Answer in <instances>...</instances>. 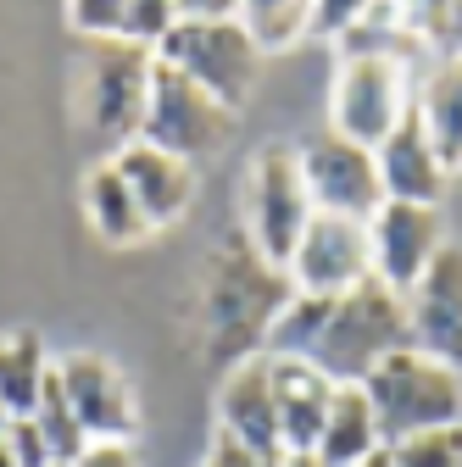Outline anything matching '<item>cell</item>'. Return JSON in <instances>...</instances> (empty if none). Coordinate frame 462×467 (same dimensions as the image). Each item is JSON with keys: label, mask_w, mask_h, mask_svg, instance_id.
I'll return each mask as SVG.
<instances>
[{"label": "cell", "mask_w": 462, "mask_h": 467, "mask_svg": "<svg viewBox=\"0 0 462 467\" xmlns=\"http://www.w3.org/2000/svg\"><path fill=\"white\" fill-rule=\"evenodd\" d=\"M296 284L284 267H273L251 240H228L212 267H206V345L212 362L240 368L268 350V334L278 323V312L290 306Z\"/></svg>", "instance_id": "6da1fadb"}, {"label": "cell", "mask_w": 462, "mask_h": 467, "mask_svg": "<svg viewBox=\"0 0 462 467\" xmlns=\"http://www.w3.org/2000/svg\"><path fill=\"white\" fill-rule=\"evenodd\" d=\"M413 345V306L407 296H395L384 278H362L357 289L334 296L329 323L312 345V368L329 373L334 384H362L390 350Z\"/></svg>", "instance_id": "7a4b0ae2"}, {"label": "cell", "mask_w": 462, "mask_h": 467, "mask_svg": "<svg viewBox=\"0 0 462 467\" xmlns=\"http://www.w3.org/2000/svg\"><path fill=\"white\" fill-rule=\"evenodd\" d=\"M368 400H373V418L384 445H401L424 429H446L462 423V373L435 362L429 350L407 345V350H390V357L362 379Z\"/></svg>", "instance_id": "3957f363"}, {"label": "cell", "mask_w": 462, "mask_h": 467, "mask_svg": "<svg viewBox=\"0 0 462 467\" xmlns=\"http://www.w3.org/2000/svg\"><path fill=\"white\" fill-rule=\"evenodd\" d=\"M156 62L179 67L212 100H223L228 111H240L246 95H251V84H257V67H262V45L246 34L240 17H223V23H190V17H179V28L156 45Z\"/></svg>", "instance_id": "277c9868"}, {"label": "cell", "mask_w": 462, "mask_h": 467, "mask_svg": "<svg viewBox=\"0 0 462 467\" xmlns=\"http://www.w3.org/2000/svg\"><path fill=\"white\" fill-rule=\"evenodd\" d=\"M312 223V195L301 179V156L290 145H262L251 161V184H246V228L251 245L290 273V256L301 245V234Z\"/></svg>", "instance_id": "5b68a950"}, {"label": "cell", "mask_w": 462, "mask_h": 467, "mask_svg": "<svg viewBox=\"0 0 462 467\" xmlns=\"http://www.w3.org/2000/svg\"><path fill=\"white\" fill-rule=\"evenodd\" d=\"M151 73H156V50H145V45L89 39V50H84V106H89V123L118 150L129 140H140V129H145Z\"/></svg>", "instance_id": "8992f818"}, {"label": "cell", "mask_w": 462, "mask_h": 467, "mask_svg": "<svg viewBox=\"0 0 462 467\" xmlns=\"http://www.w3.org/2000/svg\"><path fill=\"white\" fill-rule=\"evenodd\" d=\"M296 156H301V179H307L312 212L373 223V212L384 206V179H379L373 145L345 140L340 129H318Z\"/></svg>", "instance_id": "52a82bcc"}, {"label": "cell", "mask_w": 462, "mask_h": 467, "mask_svg": "<svg viewBox=\"0 0 462 467\" xmlns=\"http://www.w3.org/2000/svg\"><path fill=\"white\" fill-rule=\"evenodd\" d=\"M407 62L395 56H340V73H334V123L345 140L357 145H384L390 129L413 111L407 95Z\"/></svg>", "instance_id": "ba28073f"}, {"label": "cell", "mask_w": 462, "mask_h": 467, "mask_svg": "<svg viewBox=\"0 0 462 467\" xmlns=\"http://www.w3.org/2000/svg\"><path fill=\"white\" fill-rule=\"evenodd\" d=\"M228 123H235V111L223 100H212L195 78H184L179 67L156 62L151 73V106H145V129L140 140H151L156 150H173V156H212L223 140H228Z\"/></svg>", "instance_id": "9c48e42d"}, {"label": "cell", "mask_w": 462, "mask_h": 467, "mask_svg": "<svg viewBox=\"0 0 462 467\" xmlns=\"http://www.w3.org/2000/svg\"><path fill=\"white\" fill-rule=\"evenodd\" d=\"M362 278H373V228L357 217L312 212L301 245L290 256V284L301 296H345Z\"/></svg>", "instance_id": "30bf717a"}, {"label": "cell", "mask_w": 462, "mask_h": 467, "mask_svg": "<svg viewBox=\"0 0 462 467\" xmlns=\"http://www.w3.org/2000/svg\"><path fill=\"white\" fill-rule=\"evenodd\" d=\"M373 278H384L395 296H413L429 262L446 251L440 206H413V201H384L373 212Z\"/></svg>", "instance_id": "8fae6325"}, {"label": "cell", "mask_w": 462, "mask_h": 467, "mask_svg": "<svg viewBox=\"0 0 462 467\" xmlns=\"http://www.w3.org/2000/svg\"><path fill=\"white\" fill-rule=\"evenodd\" d=\"M56 368H62L68 400H73V412H79L89 445H95V440H118V445H129V440L140 434L134 389H129V379L111 368L106 357H95V350H73V357H62Z\"/></svg>", "instance_id": "7c38bea8"}, {"label": "cell", "mask_w": 462, "mask_h": 467, "mask_svg": "<svg viewBox=\"0 0 462 467\" xmlns=\"http://www.w3.org/2000/svg\"><path fill=\"white\" fill-rule=\"evenodd\" d=\"M407 306H413V345L462 373V245H446L429 262Z\"/></svg>", "instance_id": "4fadbf2b"}, {"label": "cell", "mask_w": 462, "mask_h": 467, "mask_svg": "<svg viewBox=\"0 0 462 467\" xmlns=\"http://www.w3.org/2000/svg\"><path fill=\"white\" fill-rule=\"evenodd\" d=\"M379 156V179H384V201H413V206H440L446 195V179H451V167L440 161L429 129H424V117H418V100L413 111L401 117V123L390 129V140L373 150Z\"/></svg>", "instance_id": "5bb4252c"}, {"label": "cell", "mask_w": 462, "mask_h": 467, "mask_svg": "<svg viewBox=\"0 0 462 467\" xmlns=\"http://www.w3.org/2000/svg\"><path fill=\"white\" fill-rule=\"evenodd\" d=\"M273 362V400H278V445L284 456H318L323 423H329V400L334 379L318 373L301 357H268Z\"/></svg>", "instance_id": "9a60e30c"}, {"label": "cell", "mask_w": 462, "mask_h": 467, "mask_svg": "<svg viewBox=\"0 0 462 467\" xmlns=\"http://www.w3.org/2000/svg\"><path fill=\"white\" fill-rule=\"evenodd\" d=\"M111 161H118V172L129 179V190H134V201H140L151 228L179 223L190 212V201H195V161L173 156V150H156L151 140H129Z\"/></svg>", "instance_id": "2e32d148"}, {"label": "cell", "mask_w": 462, "mask_h": 467, "mask_svg": "<svg viewBox=\"0 0 462 467\" xmlns=\"http://www.w3.org/2000/svg\"><path fill=\"white\" fill-rule=\"evenodd\" d=\"M217 429L251 451H284L278 445V400H273V362L268 350L223 373L217 389Z\"/></svg>", "instance_id": "e0dca14e"}, {"label": "cell", "mask_w": 462, "mask_h": 467, "mask_svg": "<svg viewBox=\"0 0 462 467\" xmlns=\"http://www.w3.org/2000/svg\"><path fill=\"white\" fill-rule=\"evenodd\" d=\"M379 451H390V445L379 434L368 389L362 384H334L329 423H323V440H318V462L323 467H357V462H373Z\"/></svg>", "instance_id": "ac0fdd59"}, {"label": "cell", "mask_w": 462, "mask_h": 467, "mask_svg": "<svg viewBox=\"0 0 462 467\" xmlns=\"http://www.w3.org/2000/svg\"><path fill=\"white\" fill-rule=\"evenodd\" d=\"M84 212H89V223H95V234H100L106 245H134V240L151 234V223H145L129 179L118 172V161H95L89 167V179H84Z\"/></svg>", "instance_id": "d6986e66"}, {"label": "cell", "mask_w": 462, "mask_h": 467, "mask_svg": "<svg viewBox=\"0 0 462 467\" xmlns=\"http://www.w3.org/2000/svg\"><path fill=\"white\" fill-rule=\"evenodd\" d=\"M50 357H45V339L34 328H12L0 334V400H6L12 418H28L39 406V389L50 379Z\"/></svg>", "instance_id": "ffe728a7"}, {"label": "cell", "mask_w": 462, "mask_h": 467, "mask_svg": "<svg viewBox=\"0 0 462 467\" xmlns=\"http://www.w3.org/2000/svg\"><path fill=\"white\" fill-rule=\"evenodd\" d=\"M418 117H424V129H429L440 161L446 167H462V50H451L446 62L429 73Z\"/></svg>", "instance_id": "44dd1931"}, {"label": "cell", "mask_w": 462, "mask_h": 467, "mask_svg": "<svg viewBox=\"0 0 462 467\" xmlns=\"http://www.w3.org/2000/svg\"><path fill=\"white\" fill-rule=\"evenodd\" d=\"M28 418L39 423V434H45L56 467H73V462L89 451V434H84V423H79V412H73V400H68L62 368H50V379H45V389H39V406H34Z\"/></svg>", "instance_id": "7402d4cb"}, {"label": "cell", "mask_w": 462, "mask_h": 467, "mask_svg": "<svg viewBox=\"0 0 462 467\" xmlns=\"http://www.w3.org/2000/svg\"><path fill=\"white\" fill-rule=\"evenodd\" d=\"M240 23L262 50H278L290 39H307L312 0H240Z\"/></svg>", "instance_id": "603a6c76"}, {"label": "cell", "mask_w": 462, "mask_h": 467, "mask_svg": "<svg viewBox=\"0 0 462 467\" xmlns=\"http://www.w3.org/2000/svg\"><path fill=\"white\" fill-rule=\"evenodd\" d=\"M390 467H462V423L424 429L413 440L390 445Z\"/></svg>", "instance_id": "cb8c5ba5"}, {"label": "cell", "mask_w": 462, "mask_h": 467, "mask_svg": "<svg viewBox=\"0 0 462 467\" xmlns=\"http://www.w3.org/2000/svg\"><path fill=\"white\" fill-rule=\"evenodd\" d=\"M179 28V0H123V39L156 50Z\"/></svg>", "instance_id": "d4e9b609"}, {"label": "cell", "mask_w": 462, "mask_h": 467, "mask_svg": "<svg viewBox=\"0 0 462 467\" xmlns=\"http://www.w3.org/2000/svg\"><path fill=\"white\" fill-rule=\"evenodd\" d=\"M407 28L424 45H451V17H457V0H395Z\"/></svg>", "instance_id": "484cf974"}, {"label": "cell", "mask_w": 462, "mask_h": 467, "mask_svg": "<svg viewBox=\"0 0 462 467\" xmlns=\"http://www.w3.org/2000/svg\"><path fill=\"white\" fill-rule=\"evenodd\" d=\"M379 0H312V39H345Z\"/></svg>", "instance_id": "4316f807"}, {"label": "cell", "mask_w": 462, "mask_h": 467, "mask_svg": "<svg viewBox=\"0 0 462 467\" xmlns=\"http://www.w3.org/2000/svg\"><path fill=\"white\" fill-rule=\"evenodd\" d=\"M68 17L84 39H123V0H68Z\"/></svg>", "instance_id": "83f0119b"}, {"label": "cell", "mask_w": 462, "mask_h": 467, "mask_svg": "<svg viewBox=\"0 0 462 467\" xmlns=\"http://www.w3.org/2000/svg\"><path fill=\"white\" fill-rule=\"evenodd\" d=\"M6 445H12L17 467H56V456H50V445H45V434H39V423H34V418H12Z\"/></svg>", "instance_id": "f1b7e54d"}, {"label": "cell", "mask_w": 462, "mask_h": 467, "mask_svg": "<svg viewBox=\"0 0 462 467\" xmlns=\"http://www.w3.org/2000/svg\"><path fill=\"white\" fill-rule=\"evenodd\" d=\"M212 462H217V467H284V451H251V445L228 440V434L217 429V440H212Z\"/></svg>", "instance_id": "f546056e"}, {"label": "cell", "mask_w": 462, "mask_h": 467, "mask_svg": "<svg viewBox=\"0 0 462 467\" xmlns=\"http://www.w3.org/2000/svg\"><path fill=\"white\" fill-rule=\"evenodd\" d=\"M73 467H140V456H134V445H118V440H95Z\"/></svg>", "instance_id": "4dcf8cb0"}, {"label": "cell", "mask_w": 462, "mask_h": 467, "mask_svg": "<svg viewBox=\"0 0 462 467\" xmlns=\"http://www.w3.org/2000/svg\"><path fill=\"white\" fill-rule=\"evenodd\" d=\"M179 17H190V23H223V17H240V0H179Z\"/></svg>", "instance_id": "1f68e13d"}, {"label": "cell", "mask_w": 462, "mask_h": 467, "mask_svg": "<svg viewBox=\"0 0 462 467\" xmlns=\"http://www.w3.org/2000/svg\"><path fill=\"white\" fill-rule=\"evenodd\" d=\"M451 50H462V0H457V17H451Z\"/></svg>", "instance_id": "d6a6232c"}, {"label": "cell", "mask_w": 462, "mask_h": 467, "mask_svg": "<svg viewBox=\"0 0 462 467\" xmlns=\"http://www.w3.org/2000/svg\"><path fill=\"white\" fill-rule=\"evenodd\" d=\"M284 467H323L318 456H284Z\"/></svg>", "instance_id": "836d02e7"}, {"label": "cell", "mask_w": 462, "mask_h": 467, "mask_svg": "<svg viewBox=\"0 0 462 467\" xmlns=\"http://www.w3.org/2000/svg\"><path fill=\"white\" fill-rule=\"evenodd\" d=\"M0 467H17V456H12V445H6V434H0Z\"/></svg>", "instance_id": "e575fe53"}, {"label": "cell", "mask_w": 462, "mask_h": 467, "mask_svg": "<svg viewBox=\"0 0 462 467\" xmlns=\"http://www.w3.org/2000/svg\"><path fill=\"white\" fill-rule=\"evenodd\" d=\"M357 467H390V451H379L373 462H357Z\"/></svg>", "instance_id": "d590c367"}, {"label": "cell", "mask_w": 462, "mask_h": 467, "mask_svg": "<svg viewBox=\"0 0 462 467\" xmlns=\"http://www.w3.org/2000/svg\"><path fill=\"white\" fill-rule=\"evenodd\" d=\"M12 429V412H6V400H0V434H6Z\"/></svg>", "instance_id": "8d00e7d4"}, {"label": "cell", "mask_w": 462, "mask_h": 467, "mask_svg": "<svg viewBox=\"0 0 462 467\" xmlns=\"http://www.w3.org/2000/svg\"><path fill=\"white\" fill-rule=\"evenodd\" d=\"M201 467H217V462H212V456H206V462H201Z\"/></svg>", "instance_id": "74e56055"}]
</instances>
